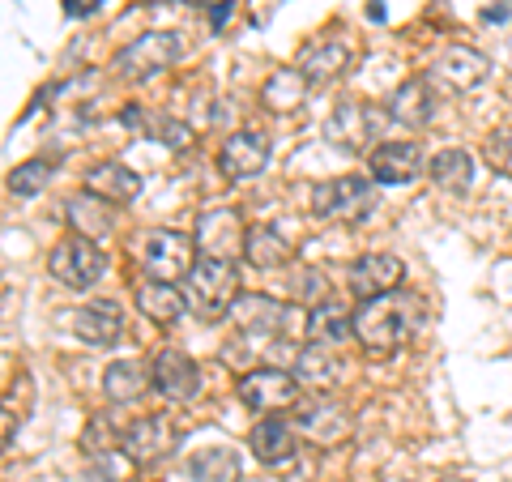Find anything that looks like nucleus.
<instances>
[{
  "instance_id": "1",
  "label": "nucleus",
  "mask_w": 512,
  "mask_h": 482,
  "mask_svg": "<svg viewBox=\"0 0 512 482\" xmlns=\"http://www.w3.org/2000/svg\"><path fill=\"white\" fill-rule=\"evenodd\" d=\"M423 299L410 291H393L380 299L359 303L355 312V337L367 355H393L397 346H406L423 325Z\"/></svg>"
},
{
  "instance_id": "2",
  "label": "nucleus",
  "mask_w": 512,
  "mask_h": 482,
  "mask_svg": "<svg viewBox=\"0 0 512 482\" xmlns=\"http://www.w3.org/2000/svg\"><path fill=\"white\" fill-rule=\"evenodd\" d=\"M376 210V180L372 175H338L312 188V214L329 222H363Z\"/></svg>"
},
{
  "instance_id": "3",
  "label": "nucleus",
  "mask_w": 512,
  "mask_h": 482,
  "mask_svg": "<svg viewBox=\"0 0 512 482\" xmlns=\"http://www.w3.org/2000/svg\"><path fill=\"white\" fill-rule=\"evenodd\" d=\"M47 273L69 291H90L107 278V252L86 235H69L47 256Z\"/></svg>"
},
{
  "instance_id": "4",
  "label": "nucleus",
  "mask_w": 512,
  "mask_h": 482,
  "mask_svg": "<svg viewBox=\"0 0 512 482\" xmlns=\"http://www.w3.org/2000/svg\"><path fill=\"white\" fill-rule=\"evenodd\" d=\"M180 56H184V39L175 35V30H150V35L120 47L116 73L128 77V82H146V77H158V73H167L171 64H180Z\"/></svg>"
},
{
  "instance_id": "5",
  "label": "nucleus",
  "mask_w": 512,
  "mask_h": 482,
  "mask_svg": "<svg viewBox=\"0 0 512 482\" xmlns=\"http://www.w3.org/2000/svg\"><path fill=\"white\" fill-rule=\"evenodd\" d=\"M239 299V273L235 261H218V256H201L188 273V303L201 316H222L231 312V303Z\"/></svg>"
},
{
  "instance_id": "6",
  "label": "nucleus",
  "mask_w": 512,
  "mask_h": 482,
  "mask_svg": "<svg viewBox=\"0 0 512 482\" xmlns=\"http://www.w3.org/2000/svg\"><path fill=\"white\" fill-rule=\"evenodd\" d=\"M235 393L256 414H282L299 406V376L282 372V367H252L248 376H239Z\"/></svg>"
},
{
  "instance_id": "7",
  "label": "nucleus",
  "mask_w": 512,
  "mask_h": 482,
  "mask_svg": "<svg viewBox=\"0 0 512 482\" xmlns=\"http://www.w3.org/2000/svg\"><path fill=\"white\" fill-rule=\"evenodd\" d=\"M175 448H180L175 423L163 419V414H150V419H133L124 427L120 453L128 457V465H137V470H154V465H163Z\"/></svg>"
},
{
  "instance_id": "8",
  "label": "nucleus",
  "mask_w": 512,
  "mask_h": 482,
  "mask_svg": "<svg viewBox=\"0 0 512 482\" xmlns=\"http://www.w3.org/2000/svg\"><path fill=\"white\" fill-rule=\"evenodd\" d=\"M197 239H188L184 231H154L146 235V248H141V265H146V278L154 282H180L197 265Z\"/></svg>"
},
{
  "instance_id": "9",
  "label": "nucleus",
  "mask_w": 512,
  "mask_h": 482,
  "mask_svg": "<svg viewBox=\"0 0 512 482\" xmlns=\"http://www.w3.org/2000/svg\"><path fill=\"white\" fill-rule=\"evenodd\" d=\"M197 252L201 256H218V261H235V256H244V244H248V227L239 210H227V205H218V210H205L197 218Z\"/></svg>"
},
{
  "instance_id": "10",
  "label": "nucleus",
  "mask_w": 512,
  "mask_h": 482,
  "mask_svg": "<svg viewBox=\"0 0 512 482\" xmlns=\"http://www.w3.org/2000/svg\"><path fill=\"white\" fill-rule=\"evenodd\" d=\"M487 73H491V60L478 52V47L470 43H453V47H444V52L431 60V82L444 86V90H453V94H466V90H478L487 82Z\"/></svg>"
},
{
  "instance_id": "11",
  "label": "nucleus",
  "mask_w": 512,
  "mask_h": 482,
  "mask_svg": "<svg viewBox=\"0 0 512 482\" xmlns=\"http://www.w3.org/2000/svg\"><path fill=\"white\" fill-rule=\"evenodd\" d=\"M402 278H406V265H402V256H393V252H367L359 256L355 265H350V295H355L359 303L367 299H380V295H393V291H402Z\"/></svg>"
},
{
  "instance_id": "12",
  "label": "nucleus",
  "mask_w": 512,
  "mask_h": 482,
  "mask_svg": "<svg viewBox=\"0 0 512 482\" xmlns=\"http://www.w3.org/2000/svg\"><path fill=\"white\" fill-rule=\"evenodd\" d=\"M150 376H154V389L167 401H197L201 397V363L192 359L188 350H175V346L158 350Z\"/></svg>"
},
{
  "instance_id": "13",
  "label": "nucleus",
  "mask_w": 512,
  "mask_h": 482,
  "mask_svg": "<svg viewBox=\"0 0 512 482\" xmlns=\"http://www.w3.org/2000/svg\"><path fill=\"white\" fill-rule=\"evenodd\" d=\"M231 325L244 333V337H256V342H269V337L286 333V320H291V308L274 295H239L231 303Z\"/></svg>"
},
{
  "instance_id": "14",
  "label": "nucleus",
  "mask_w": 512,
  "mask_h": 482,
  "mask_svg": "<svg viewBox=\"0 0 512 482\" xmlns=\"http://www.w3.org/2000/svg\"><path fill=\"white\" fill-rule=\"evenodd\" d=\"M423 146L419 141H380V146L367 154V175H372L376 184H414L423 175Z\"/></svg>"
},
{
  "instance_id": "15",
  "label": "nucleus",
  "mask_w": 512,
  "mask_h": 482,
  "mask_svg": "<svg viewBox=\"0 0 512 482\" xmlns=\"http://www.w3.org/2000/svg\"><path fill=\"white\" fill-rule=\"evenodd\" d=\"M265 163H269V137L256 133V128H239V133H231L218 150V171L235 184L256 180V175L265 171Z\"/></svg>"
},
{
  "instance_id": "16",
  "label": "nucleus",
  "mask_w": 512,
  "mask_h": 482,
  "mask_svg": "<svg viewBox=\"0 0 512 482\" xmlns=\"http://www.w3.org/2000/svg\"><path fill=\"white\" fill-rule=\"evenodd\" d=\"M69 329L82 337L86 346H111L116 337L124 333V308L116 299H94L82 303L73 316H69Z\"/></svg>"
},
{
  "instance_id": "17",
  "label": "nucleus",
  "mask_w": 512,
  "mask_h": 482,
  "mask_svg": "<svg viewBox=\"0 0 512 482\" xmlns=\"http://www.w3.org/2000/svg\"><path fill=\"white\" fill-rule=\"evenodd\" d=\"M389 120H397L402 128H427L436 120V90H431V77H406V82L393 90Z\"/></svg>"
},
{
  "instance_id": "18",
  "label": "nucleus",
  "mask_w": 512,
  "mask_h": 482,
  "mask_svg": "<svg viewBox=\"0 0 512 482\" xmlns=\"http://www.w3.org/2000/svg\"><path fill=\"white\" fill-rule=\"evenodd\" d=\"M248 448L256 453V461L286 465V461H295V453H299V427L278 419V414H269V419H261L248 431Z\"/></svg>"
},
{
  "instance_id": "19",
  "label": "nucleus",
  "mask_w": 512,
  "mask_h": 482,
  "mask_svg": "<svg viewBox=\"0 0 512 482\" xmlns=\"http://www.w3.org/2000/svg\"><path fill=\"white\" fill-rule=\"evenodd\" d=\"M350 56H355V52H350L342 39H312V43H303L295 69L308 77V86H325V82H333L338 73H346Z\"/></svg>"
},
{
  "instance_id": "20",
  "label": "nucleus",
  "mask_w": 512,
  "mask_h": 482,
  "mask_svg": "<svg viewBox=\"0 0 512 482\" xmlns=\"http://www.w3.org/2000/svg\"><path fill=\"white\" fill-rule=\"evenodd\" d=\"M299 436H308L312 444H342L350 436V414L342 406H333V401H308V406H299Z\"/></svg>"
},
{
  "instance_id": "21",
  "label": "nucleus",
  "mask_w": 512,
  "mask_h": 482,
  "mask_svg": "<svg viewBox=\"0 0 512 482\" xmlns=\"http://www.w3.org/2000/svg\"><path fill=\"white\" fill-rule=\"evenodd\" d=\"M133 303H137V312L146 316L150 325H163V329H171L175 320L188 312V299L180 295V286H175V282H154V278L137 282Z\"/></svg>"
},
{
  "instance_id": "22",
  "label": "nucleus",
  "mask_w": 512,
  "mask_h": 482,
  "mask_svg": "<svg viewBox=\"0 0 512 482\" xmlns=\"http://www.w3.org/2000/svg\"><path fill=\"white\" fill-rule=\"evenodd\" d=\"M303 333H308L312 346L338 350L346 337H355V312H346L342 303H333V299H320V303H312L308 320H303Z\"/></svg>"
},
{
  "instance_id": "23",
  "label": "nucleus",
  "mask_w": 512,
  "mask_h": 482,
  "mask_svg": "<svg viewBox=\"0 0 512 482\" xmlns=\"http://www.w3.org/2000/svg\"><path fill=\"white\" fill-rule=\"evenodd\" d=\"M329 137L338 141L342 150H363L367 141L380 137V116L367 103H342L329 116Z\"/></svg>"
},
{
  "instance_id": "24",
  "label": "nucleus",
  "mask_w": 512,
  "mask_h": 482,
  "mask_svg": "<svg viewBox=\"0 0 512 482\" xmlns=\"http://www.w3.org/2000/svg\"><path fill=\"white\" fill-rule=\"evenodd\" d=\"M86 192H94V197H103L111 205H128L141 197V175L133 167L116 163V158H107V163H94L86 171Z\"/></svg>"
},
{
  "instance_id": "25",
  "label": "nucleus",
  "mask_w": 512,
  "mask_h": 482,
  "mask_svg": "<svg viewBox=\"0 0 512 482\" xmlns=\"http://www.w3.org/2000/svg\"><path fill=\"white\" fill-rule=\"evenodd\" d=\"M150 384H154V376L141 359H116V363H107V372H103V397L111 406H133L137 397H146Z\"/></svg>"
},
{
  "instance_id": "26",
  "label": "nucleus",
  "mask_w": 512,
  "mask_h": 482,
  "mask_svg": "<svg viewBox=\"0 0 512 482\" xmlns=\"http://www.w3.org/2000/svg\"><path fill=\"white\" fill-rule=\"evenodd\" d=\"M69 227L73 235H86V239H107L111 231H116V210H111V201L94 197V192H77V197H69Z\"/></svg>"
},
{
  "instance_id": "27",
  "label": "nucleus",
  "mask_w": 512,
  "mask_h": 482,
  "mask_svg": "<svg viewBox=\"0 0 512 482\" xmlns=\"http://www.w3.org/2000/svg\"><path fill=\"white\" fill-rule=\"evenodd\" d=\"M244 261L252 269H286V265L295 261V244L278 227H248Z\"/></svg>"
},
{
  "instance_id": "28",
  "label": "nucleus",
  "mask_w": 512,
  "mask_h": 482,
  "mask_svg": "<svg viewBox=\"0 0 512 482\" xmlns=\"http://www.w3.org/2000/svg\"><path fill=\"white\" fill-rule=\"evenodd\" d=\"M342 372L346 367L338 359V350H329V346H303L295 355V376L308 389H333L342 380Z\"/></svg>"
},
{
  "instance_id": "29",
  "label": "nucleus",
  "mask_w": 512,
  "mask_h": 482,
  "mask_svg": "<svg viewBox=\"0 0 512 482\" xmlns=\"http://www.w3.org/2000/svg\"><path fill=\"white\" fill-rule=\"evenodd\" d=\"M427 175H431V184H436V188L461 197V192H470V184H474V154L457 150V146L453 150H440L427 163Z\"/></svg>"
},
{
  "instance_id": "30",
  "label": "nucleus",
  "mask_w": 512,
  "mask_h": 482,
  "mask_svg": "<svg viewBox=\"0 0 512 482\" xmlns=\"http://www.w3.org/2000/svg\"><path fill=\"white\" fill-rule=\"evenodd\" d=\"M239 453L227 444H210V448H197L188 457V474L192 482H239Z\"/></svg>"
},
{
  "instance_id": "31",
  "label": "nucleus",
  "mask_w": 512,
  "mask_h": 482,
  "mask_svg": "<svg viewBox=\"0 0 512 482\" xmlns=\"http://www.w3.org/2000/svg\"><path fill=\"white\" fill-rule=\"evenodd\" d=\"M303 99H308V77H303L299 69H278V73H269V82L261 86V107L269 111H295L303 107Z\"/></svg>"
},
{
  "instance_id": "32",
  "label": "nucleus",
  "mask_w": 512,
  "mask_h": 482,
  "mask_svg": "<svg viewBox=\"0 0 512 482\" xmlns=\"http://www.w3.org/2000/svg\"><path fill=\"white\" fill-rule=\"evenodd\" d=\"M52 175H56L52 158H26V163H18L9 171V192H18V197H39V192L52 184Z\"/></svg>"
},
{
  "instance_id": "33",
  "label": "nucleus",
  "mask_w": 512,
  "mask_h": 482,
  "mask_svg": "<svg viewBox=\"0 0 512 482\" xmlns=\"http://www.w3.org/2000/svg\"><path fill=\"white\" fill-rule=\"evenodd\" d=\"M120 444H124V431L111 423V414H94L90 427L82 431V453L86 457H107V453H120Z\"/></svg>"
},
{
  "instance_id": "34",
  "label": "nucleus",
  "mask_w": 512,
  "mask_h": 482,
  "mask_svg": "<svg viewBox=\"0 0 512 482\" xmlns=\"http://www.w3.org/2000/svg\"><path fill=\"white\" fill-rule=\"evenodd\" d=\"M483 158H487V167L495 175H508L512 180V124L495 128V133L483 141Z\"/></svg>"
},
{
  "instance_id": "35",
  "label": "nucleus",
  "mask_w": 512,
  "mask_h": 482,
  "mask_svg": "<svg viewBox=\"0 0 512 482\" xmlns=\"http://www.w3.org/2000/svg\"><path fill=\"white\" fill-rule=\"evenodd\" d=\"M235 18V0H218V5H210V26L214 30H227Z\"/></svg>"
},
{
  "instance_id": "36",
  "label": "nucleus",
  "mask_w": 512,
  "mask_h": 482,
  "mask_svg": "<svg viewBox=\"0 0 512 482\" xmlns=\"http://www.w3.org/2000/svg\"><path fill=\"white\" fill-rule=\"evenodd\" d=\"M99 5L103 0H64V13H69V18H90Z\"/></svg>"
},
{
  "instance_id": "37",
  "label": "nucleus",
  "mask_w": 512,
  "mask_h": 482,
  "mask_svg": "<svg viewBox=\"0 0 512 482\" xmlns=\"http://www.w3.org/2000/svg\"><path fill=\"white\" fill-rule=\"evenodd\" d=\"M184 5H192V9H210V5H218V0H184Z\"/></svg>"
},
{
  "instance_id": "38",
  "label": "nucleus",
  "mask_w": 512,
  "mask_h": 482,
  "mask_svg": "<svg viewBox=\"0 0 512 482\" xmlns=\"http://www.w3.org/2000/svg\"><path fill=\"white\" fill-rule=\"evenodd\" d=\"M440 482H470V478H461V474H448V478H440Z\"/></svg>"
},
{
  "instance_id": "39",
  "label": "nucleus",
  "mask_w": 512,
  "mask_h": 482,
  "mask_svg": "<svg viewBox=\"0 0 512 482\" xmlns=\"http://www.w3.org/2000/svg\"><path fill=\"white\" fill-rule=\"evenodd\" d=\"M146 5H171V0H146Z\"/></svg>"
},
{
  "instance_id": "40",
  "label": "nucleus",
  "mask_w": 512,
  "mask_h": 482,
  "mask_svg": "<svg viewBox=\"0 0 512 482\" xmlns=\"http://www.w3.org/2000/svg\"><path fill=\"white\" fill-rule=\"evenodd\" d=\"M124 482H141V478H124Z\"/></svg>"
}]
</instances>
